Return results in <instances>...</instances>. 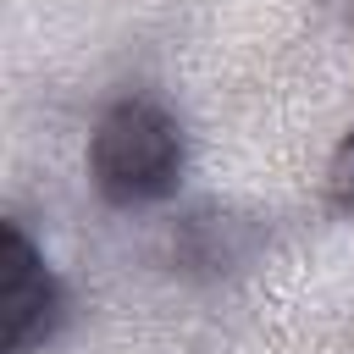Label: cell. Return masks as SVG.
<instances>
[{"instance_id": "3957f363", "label": "cell", "mask_w": 354, "mask_h": 354, "mask_svg": "<svg viewBox=\"0 0 354 354\" xmlns=\"http://www.w3.org/2000/svg\"><path fill=\"white\" fill-rule=\"evenodd\" d=\"M332 199L354 210V127H348V138H343V149L332 160Z\"/></svg>"}, {"instance_id": "7a4b0ae2", "label": "cell", "mask_w": 354, "mask_h": 354, "mask_svg": "<svg viewBox=\"0 0 354 354\" xmlns=\"http://www.w3.org/2000/svg\"><path fill=\"white\" fill-rule=\"evenodd\" d=\"M61 321V282L50 277L44 254L28 243L17 221L0 227V348L33 354L50 343Z\"/></svg>"}, {"instance_id": "6da1fadb", "label": "cell", "mask_w": 354, "mask_h": 354, "mask_svg": "<svg viewBox=\"0 0 354 354\" xmlns=\"http://www.w3.org/2000/svg\"><path fill=\"white\" fill-rule=\"evenodd\" d=\"M88 177L105 205L133 210L155 205L177 188L183 177V133L166 105L155 100H116L88 138Z\"/></svg>"}]
</instances>
